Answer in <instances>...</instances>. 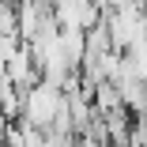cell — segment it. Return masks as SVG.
<instances>
[{"mask_svg": "<svg viewBox=\"0 0 147 147\" xmlns=\"http://www.w3.org/2000/svg\"><path fill=\"white\" fill-rule=\"evenodd\" d=\"M4 72L11 76V83L19 87V91H30L34 83H42V72H38V64H34V53H30V45H19L8 61H4Z\"/></svg>", "mask_w": 147, "mask_h": 147, "instance_id": "7a4b0ae2", "label": "cell"}, {"mask_svg": "<svg viewBox=\"0 0 147 147\" xmlns=\"http://www.w3.org/2000/svg\"><path fill=\"white\" fill-rule=\"evenodd\" d=\"M61 106H64V91L42 79V83L30 87V91H23V117H19V121L49 132L53 121H57V113H61Z\"/></svg>", "mask_w": 147, "mask_h": 147, "instance_id": "6da1fadb", "label": "cell"}, {"mask_svg": "<svg viewBox=\"0 0 147 147\" xmlns=\"http://www.w3.org/2000/svg\"><path fill=\"white\" fill-rule=\"evenodd\" d=\"M8 128V117H4V109H0V132H4Z\"/></svg>", "mask_w": 147, "mask_h": 147, "instance_id": "5b68a950", "label": "cell"}, {"mask_svg": "<svg viewBox=\"0 0 147 147\" xmlns=\"http://www.w3.org/2000/svg\"><path fill=\"white\" fill-rule=\"evenodd\" d=\"M0 4H15V0H0Z\"/></svg>", "mask_w": 147, "mask_h": 147, "instance_id": "8992f818", "label": "cell"}, {"mask_svg": "<svg viewBox=\"0 0 147 147\" xmlns=\"http://www.w3.org/2000/svg\"><path fill=\"white\" fill-rule=\"evenodd\" d=\"M113 109H125L117 83H98L94 87V113H113Z\"/></svg>", "mask_w": 147, "mask_h": 147, "instance_id": "277c9868", "label": "cell"}, {"mask_svg": "<svg viewBox=\"0 0 147 147\" xmlns=\"http://www.w3.org/2000/svg\"><path fill=\"white\" fill-rule=\"evenodd\" d=\"M0 109H4L8 121H19L23 117V91L11 83V76L0 68Z\"/></svg>", "mask_w": 147, "mask_h": 147, "instance_id": "3957f363", "label": "cell"}]
</instances>
